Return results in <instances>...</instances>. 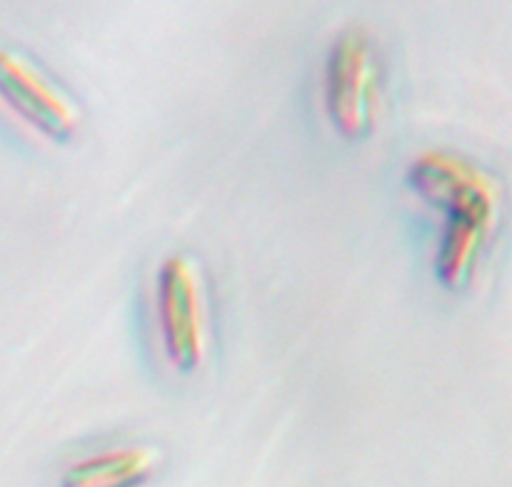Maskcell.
Returning a JSON list of instances; mask_svg holds the SVG:
<instances>
[{"mask_svg": "<svg viewBox=\"0 0 512 487\" xmlns=\"http://www.w3.org/2000/svg\"><path fill=\"white\" fill-rule=\"evenodd\" d=\"M410 193L440 215L433 275L440 288L458 293L473 283L503 213V185L468 155L430 148L405 170Z\"/></svg>", "mask_w": 512, "mask_h": 487, "instance_id": "obj_1", "label": "cell"}, {"mask_svg": "<svg viewBox=\"0 0 512 487\" xmlns=\"http://www.w3.org/2000/svg\"><path fill=\"white\" fill-rule=\"evenodd\" d=\"M153 315L158 345L168 368L195 375L205 368L213 345L208 278L190 253H170L153 278Z\"/></svg>", "mask_w": 512, "mask_h": 487, "instance_id": "obj_2", "label": "cell"}, {"mask_svg": "<svg viewBox=\"0 0 512 487\" xmlns=\"http://www.w3.org/2000/svg\"><path fill=\"white\" fill-rule=\"evenodd\" d=\"M385 98V63L373 35L360 25L340 30L328 45L320 103L330 130L348 143L370 138Z\"/></svg>", "mask_w": 512, "mask_h": 487, "instance_id": "obj_3", "label": "cell"}, {"mask_svg": "<svg viewBox=\"0 0 512 487\" xmlns=\"http://www.w3.org/2000/svg\"><path fill=\"white\" fill-rule=\"evenodd\" d=\"M0 108L35 138L68 145L83 128V108L43 65L0 48Z\"/></svg>", "mask_w": 512, "mask_h": 487, "instance_id": "obj_4", "label": "cell"}, {"mask_svg": "<svg viewBox=\"0 0 512 487\" xmlns=\"http://www.w3.org/2000/svg\"><path fill=\"white\" fill-rule=\"evenodd\" d=\"M163 463L158 445H110L70 460L60 473L58 487H148Z\"/></svg>", "mask_w": 512, "mask_h": 487, "instance_id": "obj_5", "label": "cell"}]
</instances>
